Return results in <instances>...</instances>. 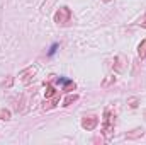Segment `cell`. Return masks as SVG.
Instances as JSON below:
<instances>
[{
    "label": "cell",
    "mask_w": 146,
    "mask_h": 145,
    "mask_svg": "<svg viewBox=\"0 0 146 145\" xmlns=\"http://www.w3.org/2000/svg\"><path fill=\"white\" fill-rule=\"evenodd\" d=\"M70 17H72L70 9H68V7H61V9H58V12L54 14V22H56V24L65 26V24H68V22H70Z\"/></svg>",
    "instance_id": "6da1fadb"
},
{
    "label": "cell",
    "mask_w": 146,
    "mask_h": 145,
    "mask_svg": "<svg viewBox=\"0 0 146 145\" xmlns=\"http://www.w3.org/2000/svg\"><path fill=\"white\" fill-rule=\"evenodd\" d=\"M97 123H99V118L94 116V114H92V116H85V118L82 119V126H83L85 130H88V132L94 130V128L97 126Z\"/></svg>",
    "instance_id": "7a4b0ae2"
},
{
    "label": "cell",
    "mask_w": 146,
    "mask_h": 145,
    "mask_svg": "<svg viewBox=\"0 0 146 145\" xmlns=\"http://www.w3.org/2000/svg\"><path fill=\"white\" fill-rule=\"evenodd\" d=\"M46 99H48V101H44V104H42V109H44V111L54 108V106L60 103V96H58V94H54L53 97H46Z\"/></svg>",
    "instance_id": "3957f363"
},
{
    "label": "cell",
    "mask_w": 146,
    "mask_h": 145,
    "mask_svg": "<svg viewBox=\"0 0 146 145\" xmlns=\"http://www.w3.org/2000/svg\"><path fill=\"white\" fill-rule=\"evenodd\" d=\"M141 137H143V130L141 128H136V130L126 133V138L127 140H136V138H141Z\"/></svg>",
    "instance_id": "277c9868"
},
{
    "label": "cell",
    "mask_w": 146,
    "mask_h": 145,
    "mask_svg": "<svg viewBox=\"0 0 146 145\" xmlns=\"http://www.w3.org/2000/svg\"><path fill=\"white\" fill-rule=\"evenodd\" d=\"M34 73H36V68H33V67H31V68H27V70H24V72H22V75H26V77L22 79V82L27 85V84L33 80V75H34Z\"/></svg>",
    "instance_id": "5b68a950"
},
{
    "label": "cell",
    "mask_w": 146,
    "mask_h": 145,
    "mask_svg": "<svg viewBox=\"0 0 146 145\" xmlns=\"http://www.w3.org/2000/svg\"><path fill=\"white\" fill-rule=\"evenodd\" d=\"M138 53H139V56H141V58L146 56V39H145V41H141V44L138 46Z\"/></svg>",
    "instance_id": "8992f818"
},
{
    "label": "cell",
    "mask_w": 146,
    "mask_h": 145,
    "mask_svg": "<svg viewBox=\"0 0 146 145\" xmlns=\"http://www.w3.org/2000/svg\"><path fill=\"white\" fill-rule=\"evenodd\" d=\"M76 99H78V96H76V94H70V96H68V97L63 101V103H65L63 106H70V104H72V103H75Z\"/></svg>",
    "instance_id": "52a82bcc"
},
{
    "label": "cell",
    "mask_w": 146,
    "mask_h": 145,
    "mask_svg": "<svg viewBox=\"0 0 146 145\" xmlns=\"http://www.w3.org/2000/svg\"><path fill=\"white\" fill-rule=\"evenodd\" d=\"M122 60H124V56H117V58H115V70H117V72H122V70H124V65L121 63Z\"/></svg>",
    "instance_id": "ba28073f"
},
{
    "label": "cell",
    "mask_w": 146,
    "mask_h": 145,
    "mask_svg": "<svg viewBox=\"0 0 146 145\" xmlns=\"http://www.w3.org/2000/svg\"><path fill=\"white\" fill-rule=\"evenodd\" d=\"M56 94V91H54V87L51 85V84H48L46 85V97H53Z\"/></svg>",
    "instance_id": "9c48e42d"
},
{
    "label": "cell",
    "mask_w": 146,
    "mask_h": 145,
    "mask_svg": "<svg viewBox=\"0 0 146 145\" xmlns=\"http://www.w3.org/2000/svg\"><path fill=\"white\" fill-rule=\"evenodd\" d=\"M0 119L9 121V119H10V111H9V109H0Z\"/></svg>",
    "instance_id": "30bf717a"
},
{
    "label": "cell",
    "mask_w": 146,
    "mask_h": 145,
    "mask_svg": "<svg viewBox=\"0 0 146 145\" xmlns=\"http://www.w3.org/2000/svg\"><path fill=\"white\" fill-rule=\"evenodd\" d=\"M127 104H129L131 108H138V104H139V99H138V97H129V99H127Z\"/></svg>",
    "instance_id": "8fae6325"
},
{
    "label": "cell",
    "mask_w": 146,
    "mask_h": 145,
    "mask_svg": "<svg viewBox=\"0 0 146 145\" xmlns=\"http://www.w3.org/2000/svg\"><path fill=\"white\" fill-rule=\"evenodd\" d=\"M65 84H66V85H65V91H68V92H70V91H75V82H72V80H66Z\"/></svg>",
    "instance_id": "7c38bea8"
},
{
    "label": "cell",
    "mask_w": 146,
    "mask_h": 145,
    "mask_svg": "<svg viewBox=\"0 0 146 145\" xmlns=\"http://www.w3.org/2000/svg\"><path fill=\"white\" fill-rule=\"evenodd\" d=\"M110 82H115V77H109V79H106V80L102 82V85H104V87H107Z\"/></svg>",
    "instance_id": "4fadbf2b"
},
{
    "label": "cell",
    "mask_w": 146,
    "mask_h": 145,
    "mask_svg": "<svg viewBox=\"0 0 146 145\" xmlns=\"http://www.w3.org/2000/svg\"><path fill=\"white\" fill-rule=\"evenodd\" d=\"M12 82H14V79H12V77H9V79H7V82H3L2 85H3V87H10V85H12Z\"/></svg>",
    "instance_id": "5bb4252c"
},
{
    "label": "cell",
    "mask_w": 146,
    "mask_h": 145,
    "mask_svg": "<svg viewBox=\"0 0 146 145\" xmlns=\"http://www.w3.org/2000/svg\"><path fill=\"white\" fill-rule=\"evenodd\" d=\"M139 26H141V28H146V14L139 19Z\"/></svg>",
    "instance_id": "9a60e30c"
},
{
    "label": "cell",
    "mask_w": 146,
    "mask_h": 145,
    "mask_svg": "<svg viewBox=\"0 0 146 145\" xmlns=\"http://www.w3.org/2000/svg\"><path fill=\"white\" fill-rule=\"evenodd\" d=\"M56 50H58V44H53V46H51V50H49V55H53Z\"/></svg>",
    "instance_id": "2e32d148"
},
{
    "label": "cell",
    "mask_w": 146,
    "mask_h": 145,
    "mask_svg": "<svg viewBox=\"0 0 146 145\" xmlns=\"http://www.w3.org/2000/svg\"><path fill=\"white\" fill-rule=\"evenodd\" d=\"M104 2H110V0H104Z\"/></svg>",
    "instance_id": "e0dca14e"
},
{
    "label": "cell",
    "mask_w": 146,
    "mask_h": 145,
    "mask_svg": "<svg viewBox=\"0 0 146 145\" xmlns=\"http://www.w3.org/2000/svg\"><path fill=\"white\" fill-rule=\"evenodd\" d=\"M145 118H146V111H145Z\"/></svg>",
    "instance_id": "ac0fdd59"
}]
</instances>
